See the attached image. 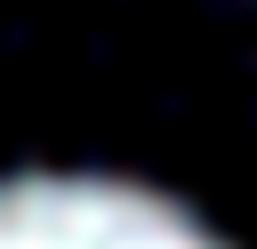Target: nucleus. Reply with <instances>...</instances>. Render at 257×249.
Instances as JSON below:
<instances>
[{
    "label": "nucleus",
    "instance_id": "obj_1",
    "mask_svg": "<svg viewBox=\"0 0 257 249\" xmlns=\"http://www.w3.org/2000/svg\"><path fill=\"white\" fill-rule=\"evenodd\" d=\"M0 249H225V241L153 185L0 177Z\"/></svg>",
    "mask_w": 257,
    "mask_h": 249
}]
</instances>
